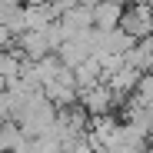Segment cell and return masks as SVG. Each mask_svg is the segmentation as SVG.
<instances>
[{"label": "cell", "mask_w": 153, "mask_h": 153, "mask_svg": "<svg viewBox=\"0 0 153 153\" xmlns=\"http://www.w3.org/2000/svg\"><path fill=\"white\" fill-rule=\"evenodd\" d=\"M76 4H83V7H90V10H93V7L100 4V0H76Z\"/></svg>", "instance_id": "8992f818"}, {"label": "cell", "mask_w": 153, "mask_h": 153, "mask_svg": "<svg viewBox=\"0 0 153 153\" xmlns=\"http://www.w3.org/2000/svg\"><path fill=\"white\" fill-rule=\"evenodd\" d=\"M146 140L153 143V117H150V126H146Z\"/></svg>", "instance_id": "52a82bcc"}, {"label": "cell", "mask_w": 153, "mask_h": 153, "mask_svg": "<svg viewBox=\"0 0 153 153\" xmlns=\"http://www.w3.org/2000/svg\"><path fill=\"white\" fill-rule=\"evenodd\" d=\"M146 153H153V143H146Z\"/></svg>", "instance_id": "ba28073f"}, {"label": "cell", "mask_w": 153, "mask_h": 153, "mask_svg": "<svg viewBox=\"0 0 153 153\" xmlns=\"http://www.w3.org/2000/svg\"><path fill=\"white\" fill-rule=\"evenodd\" d=\"M76 93H80V107L87 110V117H107V113H113V107H117L113 90H110L107 83H97V87H90V90H76Z\"/></svg>", "instance_id": "7a4b0ae2"}, {"label": "cell", "mask_w": 153, "mask_h": 153, "mask_svg": "<svg viewBox=\"0 0 153 153\" xmlns=\"http://www.w3.org/2000/svg\"><path fill=\"white\" fill-rule=\"evenodd\" d=\"M120 17H123V7L120 4H110V0H100V4L93 7V30H117L120 27Z\"/></svg>", "instance_id": "3957f363"}, {"label": "cell", "mask_w": 153, "mask_h": 153, "mask_svg": "<svg viewBox=\"0 0 153 153\" xmlns=\"http://www.w3.org/2000/svg\"><path fill=\"white\" fill-rule=\"evenodd\" d=\"M63 153H100V150H97L87 137H80V140H67V143H63Z\"/></svg>", "instance_id": "5b68a950"}, {"label": "cell", "mask_w": 153, "mask_h": 153, "mask_svg": "<svg viewBox=\"0 0 153 153\" xmlns=\"http://www.w3.org/2000/svg\"><path fill=\"white\" fill-rule=\"evenodd\" d=\"M120 30L130 33L137 43L140 40H150L153 37V7L150 4H130V7H123Z\"/></svg>", "instance_id": "6da1fadb"}, {"label": "cell", "mask_w": 153, "mask_h": 153, "mask_svg": "<svg viewBox=\"0 0 153 153\" xmlns=\"http://www.w3.org/2000/svg\"><path fill=\"white\" fill-rule=\"evenodd\" d=\"M73 76H76V90H90V87H97V83H103V73H100V60H97V57L83 60L80 67L73 70Z\"/></svg>", "instance_id": "277c9868"}]
</instances>
